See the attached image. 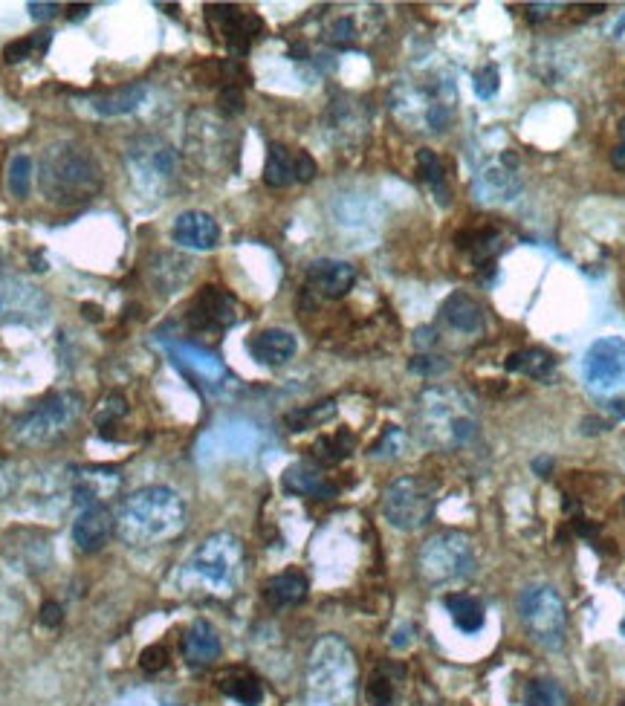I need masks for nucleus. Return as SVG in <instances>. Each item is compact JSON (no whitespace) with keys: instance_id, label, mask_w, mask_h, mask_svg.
<instances>
[{"instance_id":"dca6fc26","label":"nucleus","mask_w":625,"mask_h":706,"mask_svg":"<svg viewBox=\"0 0 625 706\" xmlns=\"http://www.w3.org/2000/svg\"><path fill=\"white\" fill-rule=\"evenodd\" d=\"M191 330H229L238 322V301L223 287H203L189 307Z\"/></svg>"},{"instance_id":"680f3d73","label":"nucleus","mask_w":625,"mask_h":706,"mask_svg":"<svg viewBox=\"0 0 625 706\" xmlns=\"http://www.w3.org/2000/svg\"><path fill=\"white\" fill-rule=\"evenodd\" d=\"M611 411L617 414V417H625V403L620 400V403H611Z\"/></svg>"},{"instance_id":"052dcab7","label":"nucleus","mask_w":625,"mask_h":706,"mask_svg":"<svg viewBox=\"0 0 625 706\" xmlns=\"http://www.w3.org/2000/svg\"><path fill=\"white\" fill-rule=\"evenodd\" d=\"M550 466H553V463L547 461V458H539V461H533V469H536V472H539L542 478H547V475H550Z\"/></svg>"},{"instance_id":"79ce46f5","label":"nucleus","mask_w":625,"mask_h":706,"mask_svg":"<svg viewBox=\"0 0 625 706\" xmlns=\"http://www.w3.org/2000/svg\"><path fill=\"white\" fill-rule=\"evenodd\" d=\"M125 414H128V403H125V397H122V394H108V397L99 403V408H96L93 420H96V426H99V429H110V426H116V420H119V417H125Z\"/></svg>"},{"instance_id":"603ef678","label":"nucleus","mask_w":625,"mask_h":706,"mask_svg":"<svg viewBox=\"0 0 625 706\" xmlns=\"http://www.w3.org/2000/svg\"><path fill=\"white\" fill-rule=\"evenodd\" d=\"M38 623L44 625V628H58V625L64 623V608L58 602H44L41 611H38Z\"/></svg>"},{"instance_id":"4468645a","label":"nucleus","mask_w":625,"mask_h":706,"mask_svg":"<svg viewBox=\"0 0 625 706\" xmlns=\"http://www.w3.org/2000/svg\"><path fill=\"white\" fill-rule=\"evenodd\" d=\"M50 316V299L18 275H0V319L12 325H41Z\"/></svg>"},{"instance_id":"72a5a7b5","label":"nucleus","mask_w":625,"mask_h":706,"mask_svg":"<svg viewBox=\"0 0 625 706\" xmlns=\"http://www.w3.org/2000/svg\"><path fill=\"white\" fill-rule=\"evenodd\" d=\"M504 365H507V371H513V374H524V377L542 380V377H547V374L553 371L556 359L547 351H542V348H524V351L510 353Z\"/></svg>"},{"instance_id":"3c124183","label":"nucleus","mask_w":625,"mask_h":706,"mask_svg":"<svg viewBox=\"0 0 625 706\" xmlns=\"http://www.w3.org/2000/svg\"><path fill=\"white\" fill-rule=\"evenodd\" d=\"M18 481H21L18 466H15L12 461H3V458H0V501H3L6 495H12V492H15Z\"/></svg>"},{"instance_id":"bf43d9fd","label":"nucleus","mask_w":625,"mask_h":706,"mask_svg":"<svg viewBox=\"0 0 625 706\" xmlns=\"http://www.w3.org/2000/svg\"><path fill=\"white\" fill-rule=\"evenodd\" d=\"M82 313L84 319H90V322H99V319H102V307H96V304H82Z\"/></svg>"},{"instance_id":"0e129e2a","label":"nucleus","mask_w":625,"mask_h":706,"mask_svg":"<svg viewBox=\"0 0 625 706\" xmlns=\"http://www.w3.org/2000/svg\"><path fill=\"white\" fill-rule=\"evenodd\" d=\"M623 634H625V623H623Z\"/></svg>"},{"instance_id":"423d86ee","label":"nucleus","mask_w":625,"mask_h":706,"mask_svg":"<svg viewBox=\"0 0 625 706\" xmlns=\"http://www.w3.org/2000/svg\"><path fill=\"white\" fill-rule=\"evenodd\" d=\"M244 576V544L232 533H215L200 544L180 573L183 588H197L215 597H232Z\"/></svg>"},{"instance_id":"f03ea898","label":"nucleus","mask_w":625,"mask_h":706,"mask_svg":"<svg viewBox=\"0 0 625 706\" xmlns=\"http://www.w3.org/2000/svg\"><path fill=\"white\" fill-rule=\"evenodd\" d=\"M119 536L134 547H154L186 530V504L168 487H145L125 498L116 516Z\"/></svg>"},{"instance_id":"a211bd4d","label":"nucleus","mask_w":625,"mask_h":706,"mask_svg":"<svg viewBox=\"0 0 625 706\" xmlns=\"http://www.w3.org/2000/svg\"><path fill=\"white\" fill-rule=\"evenodd\" d=\"M122 475L116 469L90 466V469H70V501L79 507H96L108 504V498L119 495Z\"/></svg>"},{"instance_id":"1a4fd4ad","label":"nucleus","mask_w":625,"mask_h":706,"mask_svg":"<svg viewBox=\"0 0 625 706\" xmlns=\"http://www.w3.org/2000/svg\"><path fill=\"white\" fill-rule=\"evenodd\" d=\"M417 571L429 585L461 582L475 573V550L463 533H437L417 553Z\"/></svg>"},{"instance_id":"2f4dec72","label":"nucleus","mask_w":625,"mask_h":706,"mask_svg":"<svg viewBox=\"0 0 625 706\" xmlns=\"http://www.w3.org/2000/svg\"><path fill=\"white\" fill-rule=\"evenodd\" d=\"M264 183L270 189H287L296 183V154L287 145H281V142L270 145L267 165H264Z\"/></svg>"},{"instance_id":"f3484780","label":"nucleus","mask_w":625,"mask_h":706,"mask_svg":"<svg viewBox=\"0 0 625 706\" xmlns=\"http://www.w3.org/2000/svg\"><path fill=\"white\" fill-rule=\"evenodd\" d=\"M206 18H209V24L218 27L223 41H226V47L235 55L249 53L252 41L261 38V32H264V21H261L258 15L244 12V9H238V6H226V3L209 6V9H206Z\"/></svg>"},{"instance_id":"09e8293b","label":"nucleus","mask_w":625,"mask_h":706,"mask_svg":"<svg viewBox=\"0 0 625 706\" xmlns=\"http://www.w3.org/2000/svg\"><path fill=\"white\" fill-rule=\"evenodd\" d=\"M139 666H142L148 675L163 672L165 666H168V652H165V646H148L145 652L139 654Z\"/></svg>"},{"instance_id":"5fc2aeb1","label":"nucleus","mask_w":625,"mask_h":706,"mask_svg":"<svg viewBox=\"0 0 625 706\" xmlns=\"http://www.w3.org/2000/svg\"><path fill=\"white\" fill-rule=\"evenodd\" d=\"M58 12H64V6H58V3H29V15L35 21H50Z\"/></svg>"},{"instance_id":"412c9836","label":"nucleus","mask_w":625,"mask_h":706,"mask_svg":"<svg viewBox=\"0 0 625 706\" xmlns=\"http://www.w3.org/2000/svg\"><path fill=\"white\" fill-rule=\"evenodd\" d=\"M113 530H116V516L110 513L108 504L84 507L79 518L73 521V542L82 553H96L108 544Z\"/></svg>"},{"instance_id":"0eeeda50","label":"nucleus","mask_w":625,"mask_h":706,"mask_svg":"<svg viewBox=\"0 0 625 706\" xmlns=\"http://www.w3.org/2000/svg\"><path fill=\"white\" fill-rule=\"evenodd\" d=\"M125 171H128L131 189L142 200L160 203V200H168V194L177 183L180 157L174 145H168L163 136H136L125 148Z\"/></svg>"},{"instance_id":"a18cd8bd","label":"nucleus","mask_w":625,"mask_h":706,"mask_svg":"<svg viewBox=\"0 0 625 706\" xmlns=\"http://www.w3.org/2000/svg\"><path fill=\"white\" fill-rule=\"evenodd\" d=\"M472 87L478 93V99H492L501 87V73L495 64H484L475 76H472Z\"/></svg>"},{"instance_id":"bb28decb","label":"nucleus","mask_w":625,"mask_h":706,"mask_svg":"<svg viewBox=\"0 0 625 706\" xmlns=\"http://www.w3.org/2000/svg\"><path fill=\"white\" fill-rule=\"evenodd\" d=\"M183 654L191 666H212L220 657V637L218 631L206 620H197L189 625L183 634Z\"/></svg>"},{"instance_id":"7ed1b4c3","label":"nucleus","mask_w":625,"mask_h":706,"mask_svg":"<svg viewBox=\"0 0 625 706\" xmlns=\"http://www.w3.org/2000/svg\"><path fill=\"white\" fill-rule=\"evenodd\" d=\"M38 183L53 206H82L102 189V165L76 142H55L41 157Z\"/></svg>"},{"instance_id":"6e6552de","label":"nucleus","mask_w":625,"mask_h":706,"mask_svg":"<svg viewBox=\"0 0 625 706\" xmlns=\"http://www.w3.org/2000/svg\"><path fill=\"white\" fill-rule=\"evenodd\" d=\"M82 414V400L70 391L53 394L44 403L27 411L24 417L15 420L12 426V440L21 446H47L55 443L58 437H64L79 420Z\"/></svg>"},{"instance_id":"f257e3e1","label":"nucleus","mask_w":625,"mask_h":706,"mask_svg":"<svg viewBox=\"0 0 625 706\" xmlns=\"http://www.w3.org/2000/svg\"><path fill=\"white\" fill-rule=\"evenodd\" d=\"M414 420H417V432L423 437V443H429L440 452H452L472 443L481 429L478 403L466 391L452 385L426 388L417 400Z\"/></svg>"},{"instance_id":"ea45409f","label":"nucleus","mask_w":625,"mask_h":706,"mask_svg":"<svg viewBox=\"0 0 625 706\" xmlns=\"http://www.w3.org/2000/svg\"><path fill=\"white\" fill-rule=\"evenodd\" d=\"M365 698L371 706H391L394 701V678L388 675V669H377L368 683H365Z\"/></svg>"},{"instance_id":"b1692460","label":"nucleus","mask_w":625,"mask_h":706,"mask_svg":"<svg viewBox=\"0 0 625 706\" xmlns=\"http://www.w3.org/2000/svg\"><path fill=\"white\" fill-rule=\"evenodd\" d=\"M281 484H284L287 492L301 495V498H319V501H327V498H333V495H336V487L327 481L325 475H322V469H316L313 463H293V466L284 472Z\"/></svg>"},{"instance_id":"c85d7f7f","label":"nucleus","mask_w":625,"mask_h":706,"mask_svg":"<svg viewBox=\"0 0 625 706\" xmlns=\"http://www.w3.org/2000/svg\"><path fill=\"white\" fill-rule=\"evenodd\" d=\"M440 313H443L446 325L455 327L458 333H478L484 327L481 304L472 299V296H466V293H452L449 299L443 301Z\"/></svg>"},{"instance_id":"20e7f679","label":"nucleus","mask_w":625,"mask_h":706,"mask_svg":"<svg viewBox=\"0 0 625 706\" xmlns=\"http://www.w3.org/2000/svg\"><path fill=\"white\" fill-rule=\"evenodd\" d=\"M455 84L449 76L403 79L391 90V110L411 131L443 134L455 122Z\"/></svg>"},{"instance_id":"ddd939ff","label":"nucleus","mask_w":625,"mask_h":706,"mask_svg":"<svg viewBox=\"0 0 625 706\" xmlns=\"http://www.w3.org/2000/svg\"><path fill=\"white\" fill-rule=\"evenodd\" d=\"M582 380L597 394H617L625 388V339L602 336L582 356Z\"/></svg>"},{"instance_id":"864d4df0","label":"nucleus","mask_w":625,"mask_h":706,"mask_svg":"<svg viewBox=\"0 0 625 706\" xmlns=\"http://www.w3.org/2000/svg\"><path fill=\"white\" fill-rule=\"evenodd\" d=\"M316 177V160L307 151H296V183H310Z\"/></svg>"},{"instance_id":"7c9ffc66","label":"nucleus","mask_w":625,"mask_h":706,"mask_svg":"<svg viewBox=\"0 0 625 706\" xmlns=\"http://www.w3.org/2000/svg\"><path fill=\"white\" fill-rule=\"evenodd\" d=\"M220 692L241 706H258L264 701V686L246 669H229L226 675H220Z\"/></svg>"},{"instance_id":"13d9d810","label":"nucleus","mask_w":625,"mask_h":706,"mask_svg":"<svg viewBox=\"0 0 625 706\" xmlns=\"http://www.w3.org/2000/svg\"><path fill=\"white\" fill-rule=\"evenodd\" d=\"M611 165H614L617 171H625V142L611 151Z\"/></svg>"},{"instance_id":"e2e57ef3","label":"nucleus","mask_w":625,"mask_h":706,"mask_svg":"<svg viewBox=\"0 0 625 706\" xmlns=\"http://www.w3.org/2000/svg\"><path fill=\"white\" fill-rule=\"evenodd\" d=\"M620 136H623V142H625V119L620 122Z\"/></svg>"},{"instance_id":"c756f323","label":"nucleus","mask_w":625,"mask_h":706,"mask_svg":"<svg viewBox=\"0 0 625 706\" xmlns=\"http://www.w3.org/2000/svg\"><path fill=\"white\" fill-rule=\"evenodd\" d=\"M307 597V579L299 571H287L272 576L270 582L264 585V599L270 602L272 608H290L299 605Z\"/></svg>"},{"instance_id":"473e14b6","label":"nucleus","mask_w":625,"mask_h":706,"mask_svg":"<svg viewBox=\"0 0 625 706\" xmlns=\"http://www.w3.org/2000/svg\"><path fill=\"white\" fill-rule=\"evenodd\" d=\"M446 611H449L452 623L458 625L463 634L481 631V628H484V620H487L484 602L478 597H469V594H452V597H446Z\"/></svg>"},{"instance_id":"393cba45","label":"nucleus","mask_w":625,"mask_h":706,"mask_svg":"<svg viewBox=\"0 0 625 706\" xmlns=\"http://www.w3.org/2000/svg\"><path fill=\"white\" fill-rule=\"evenodd\" d=\"M458 249H463L472 264L478 270H490L495 264V255L504 249V238L495 226H484V229H469V232H461L458 238Z\"/></svg>"},{"instance_id":"39448f33","label":"nucleus","mask_w":625,"mask_h":706,"mask_svg":"<svg viewBox=\"0 0 625 706\" xmlns=\"http://www.w3.org/2000/svg\"><path fill=\"white\" fill-rule=\"evenodd\" d=\"M307 701L310 706H354L356 660L348 643L336 634L322 637L310 652Z\"/></svg>"},{"instance_id":"4c0bfd02","label":"nucleus","mask_w":625,"mask_h":706,"mask_svg":"<svg viewBox=\"0 0 625 706\" xmlns=\"http://www.w3.org/2000/svg\"><path fill=\"white\" fill-rule=\"evenodd\" d=\"M333 414H336V403L325 400V403L304 406L299 411H293V414H287V426H290V432H307V429H316V426L327 423Z\"/></svg>"},{"instance_id":"c03bdc74","label":"nucleus","mask_w":625,"mask_h":706,"mask_svg":"<svg viewBox=\"0 0 625 706\" xmlns=\"http://www.w3.org/2000/svg\"><path fill=\"white\" fill-rule=\"evenodd\" d=\"M403 443H406L403 432H400L397 426H388V429L382 432L380 440L371 446V455H374V458H397V455L403 452Z\"/></svg>"},{"instance_id":"8fccbe9b","label":"nucleus","mask_w":625,"mask_h":706,"mask_svg":"<svg viewBox=\"0 0 625 706\" xmlns=\"http://www.w3.org/2000/svg\"><path fill=\"white\" fill-rule=\"evenodd\" d=\"M414 374H423V377H432V374H443L449 365L440 359V356H414L411 365H408Z\"/></svg>"},{"instance_id":"4d7b16f0","label":"nucleus","mask_w":625,"mask_h":706,"mask_svg":"<svg viewBox=\"0 0 625 706\" xmlns=\"http://www.w3.org/2000/svg\"><path fill=\"white\" fill-rule=\"evenodd\" d=\"M547 9H553V3H533L530 9H527V18L536 24V21H544L547 18Z\"/></svg>"},{"instance_id":"49530a36","label":"nucleus","mask_w":625,"mask_h":706,"mask_svg":"<svg viewBox=\"0 0 625 706\" xmlns=\"http://www.w3.org/2000/svg\"><path fill=\"white\" fill-rule=\"evenodd\" d=\"M113 706H177L168 695L163 692H154V689H136V692H128L122 695L119 701Z\"/></svg>"},{"instance_id":"aec40b11","label":"nucleus","mask_w":625,"mask_h":706,"mask_svg":"<svg viewBox=\"0 0 625 706\" xmlns=\"http://www.w3.org/2000/svg\"><path fill=\"white\" fill-rule=\"evenodd\" d=\"M171 241L180 249L209 252L220 241L218 220L206 212H183V215H177L174 226H171Z\"/></svg>"},{"instance_id":"2eb2a0df","label":"nucleus","mask_w":625,"mask_h":706,"mask_svg":"<svg viewBox=\"0 0 625 706\" xmlns=\"http://www.w3.org/2000/svg\"><path fill=\"white\" fill-rule=\"evenodd\" d=\"M475 197L481 203H510L521 191V177H518V154L513 148L501 151L492 163L481 165L475 174Z\"/></svg>"},{"instance_id":"de8ad7c7","label":"nucleus","mask_w":625,"mask_h":706,"mask_svg":"<svg viewBox=\"0 0 625 706\" xmlns=\"http://www.w3.org/2000/svg\"><path fill=\"white\" fill-rule=\"evenodd\" d=\"M218 105L226 116L244 113V90L238 84H223V90L218 93Z\"/></svg>"},{"instance_id":"f704fd0d","label":"nucleus","mask_w":625,"mask_h":706,"mask_svg":"<svg viewBox=\"0 0 625 706\" xmlns=\"http://www.w3.org/2000/svg\"><path fill=\"white\" fill-rule=\"evenodd\" d=\"M417 174H420V180L432 189V194H435V200L440 203V206H449V186H446V171H443V163L437 160L435 151H429V148H420L417 151Z\"/></svg>"},{"instance_id":"e433bc0d","label":"nucleus","mask_w":625,"mask_h":706,"mask_svg":"<svg viewBox=\"0 0 625 706\" xmlns=\"http://www.w3.org/2000/svg\"><path fill=\"white\" fill-rule=\"evenodd\" d=\"M354 443V435H351L348 429H339L336 435L319 437V440L313 443V458L319 463H325V466H333V463L345 461V458L354 452Z\"/></svg>"},{"instance_id":"6e6d98bb","label":"nucleus","mask_w":625,"mask_h":706,"mask_svg":"<svg viewBox=\"0 0 625 706\" xmlns=\"http://www.w3.org/2000/svg\"><path fill=\"white\" fill-rule=\"evenodd\" d=\"M64 15H67L70 21H82V18L90 15V3H67V6H64Z\"/></svg>"},{"instance_id":"9b49d317","label":"nucleus","mask_w":625,"mask_h":706,"mask_svg":"<svg viewBox=\"0 0 625 706\" xmlns=\"http://www.w3.org/2000/svg\"><path fill=\"white\" fill-rule=\"evenodd\" d=\"M382 516L391 527L414 533L420 527H426L435 516V495L426 481L403 475L397 481H391L382 492Z\"/></svg>"},{"instance_id":"a878e982","label":"nucleus","mask_w":625,"mask_h":706,"mask_svg":"<svg viewBox=\"0 0 625 706\" xmlns=\"http://www.w3.org/2000/svg\"><path fill=\"white\" fill-rule=\"evenodd\" d=\"M145 96H148V87L145 84H128V87H119L113 93H102V96H90L87 105L93 113L105 116V119H116V116H128L145 105Z\"/></svg>"},{"instance_id":"9d476101","label":"nucleus","mask_w":625,"mask_h":706,"mask_svg":"<svg viewBox=\"0 0 625 706\" xmlns=\"http://www.w3.org/2000/svg\"><path fill=\"white\" fill-rule=\"evenodd\" d=\"M518 614H521V623L533 643H539L542 649H550V652L562 649L565 634H568V611H565L562 597L553 588H547V585L527 588L518 599Z\"/></svg>"},{"instance_id":"4be33fe9","label":"nucleus","mask_w":625,"mask_h":706,"mask_svg":"<svg viewBox=\"0 0 625 706\" xmlns=\"http://www.w3.org/2000/svg\"><path fill=\"white\" fill-rule=\"evenodd\" d=\"M299 351V342L290 330H281V327H270V330H261L249 339V353L255 362L267 365V368H278V365H287Z\"/></svg>"},{"instance_id":"58836bf2","label":"nucleus","mask_w":625,"mask_h":706,"mask_svg":"<svg viewBox=\"0 0 625 706\" xmlns=\"http://www.w3.org/2000/svg\"><path fill=\"white\" fill-rule=\"evenodd\" d=\"M524 706H568V695L553 680H533L524 692Z\"/></svg>"},{"instance_id":"6ab92c4d","label":"nucleus","mask_w":625,"mask_h":706,"mask_svg":"<svg viewBox=\"0 0 625 706\" xmlns=\"http://www.w3.org/2000/svg\"><path fill=\"white\" fill-rule=\"evenodd\" d=\"M356 281L354 264L339 261V258H316L307 267V287L325 299H342L351 293Z\"/></svg>"},{"instance_id":"a19ab883","label":"nucleus","mask_w":625,"mask_h":706,"mask_svg":"<svg viewBox=\"0 0 625 706\" xmlns=\"http://www.w3.org/2000/svg\"><path fill=\"white\" fill-rule=\"evenodd\" d=\"M29 189H32V160H29L27 154H18L9 163V191L24 200Z\"/></svg>"},{"instance_id":"f8f14e48","label":"nucleus","mask_w":625,"mask_h":706,"mask_svg":"<svg viewBox=\"0 0 625 706\" xmlns=\"http://www.w3.org/2000/svg\"><path fill=\"white\" fill-rule=\"evenodd\" d=\"M235 139L229 125L206 113V110H194L189 119V134H186V151L191 154V160L206 168V171H223L232 165L235 157Z\"/></svg>"},{"instance_id":"5701e85b","label":"nucleus","mask_w":625,"mask_h":706,"mask_svg":"<svg viewBox=\"0 0 625 706\" xmlns=\"http://www.w3.org/2000/svg\"><path fill=\"white\" fill-rule=\"evenodd\" d=\"M168 353H171V359H174L186 374H191L194 380L206 382V385H218V382L226 377V368L220 365L218 356L203 351V348H197V345L171 342V345H168Z\"/></svg>"},{"instance_id":"c9c22d12","label":"nucleus","mask_w":625,"mask_h":706,"mask_svg":"<svg viewBox=\"0 0 625 706\" xmlns=\"http://www.w3.org/2000/svg\"><path fill=\"white\" fill-rule=\"evenodd\" d=\"M53 44V32L50 29H41V32H32L27 38H18L12 44L3 47V61L6 64H21L27 58H41V55L50 50Z\"/></svg>"},{"instance_id":"37998d69","label":"nucleus","mask_w":625,"mask_h":706,"mask_svg":"<svg viewBox=\"0 0 625 706\" xmlns=\"http://www.w3.org/2000/svg\"><path fill=\"white\" fill-rule=\"evenodd\" d=\"M325 38L330 41V44H336V47H348V44H354L356 38H359L356 21L351 18V15H339V18H333V21L327 24Z\"/></svg>"},{"instance_id":"cd10ccee","label":"nucleus","mask_w":625,"mask_h":706,"mask_svg":"<svg viewBox=\"0 0 625 706\" xmlns=\"http://www.w3.org/2000/svg\"><path fill=\"white\" fill-rule=\"evenodd\" d=\"M191 272H194V264H191L189 258H183V255H157L151 261V284L160 293L171 296L180 287H186Z\"/></svg>"}]
</instances>
